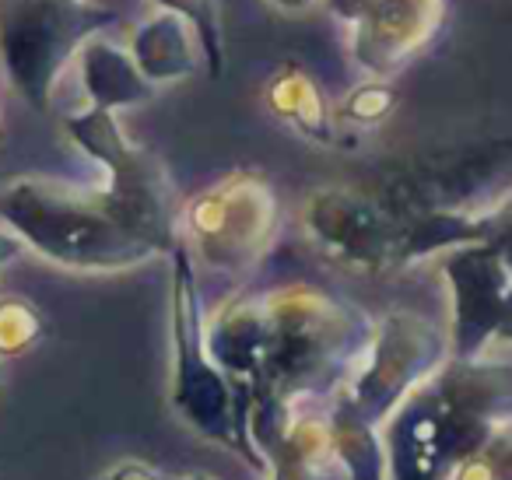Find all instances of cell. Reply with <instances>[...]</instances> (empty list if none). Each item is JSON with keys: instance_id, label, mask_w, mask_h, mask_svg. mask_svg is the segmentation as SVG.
Listing matches in <instances>:
<instances>
[{"instance_id": "obj_1", "label": "cell", "mask_w": 512, "mask_h": 480, "mask_svg": "<svg viewBox=\"0 0 512 480\" xmlns=\"http://www.w3.org/2000/svg\"><path fill=\"white\" fill-rule=\"evenodd\" d=\"M271 340L249 393L285 403L330 400L362 358L376 319L313 284H285L264 295Z\"/></svg>"}, {"instance_id": "obj_2", "label": "cell", "mask_w": 512, "mask_h": 480, "mask_svg": "<svg viewBox=\"0 0 512 480\" xmlns=\"http://www.w3.org/2000/svg\"><path fill=\"white\" fill-rule=\"evenodd\" d=\"M0 225L46 263L74 274H120L158 256L106 211L99 190L53 176L4 179Z\"/></svg>"}, {"instance_id": "obj_3", "label": "cell", "mask_w": 512, "mask_h": 480, "mask_svg": "<svg viewBox=\"0 0 512 480\" xmlns=\"http://www.w3.org/2000/svg\"><path fill=\"white\" fill-rule=\"evenodd\" d=\"M169 337H172V389L169 403L176 417L207 442L239 452L253 470H264L246 431L249 389L235 382L207 351L204 298H200L197 267L186 242L179 239L169 253Z\"/></svg>"}, {"instance_id": "obj_4", "label": "cell", "mask_w": 512, "mask_h": 480, "mask_svg": "<svg viewBox=\"0 0 512 480\" xmlns=\"http://www.w3.org/2000/svg\"><path fill=\"white\" fill-rule=\"evenodd\" d=\"M64 134L81 155L106 172V186H99L106 211L144 246H151L158 256H169L172 246L183 239L179 235L183 197L162 158L144 144L130 141L109 109L85 106L78 113H67Z\"/></svg>"}, {"instance_id": "obj_5", "label": "cell", "mask_w": 512, "mask_h": 480, "mask_svg": "<svg viewBox=\"0 0 512 480\" xmlns=\"http://www.w3.org/2000/svg\"><path fill=\"white\" fill-rule=\"evenodd\" d=\"M116 22V11L92 0H0V71L18 99L43 113L81 43Z\"/></svg>"}, {"instance_id": "obj_6", "label": "cell", "mask_w": 512, "mask_h": 480, "mask_svg": "<svg viewBox=\"0 0 512 480\" xmlns=\"http://www.w3.org/2000/svg\"><path fill=\"white\" fill-rule=\"evenodd\" d=\"M278 218L281 207L271 179L256 169H239L183 200L179 235L214 274L239 277L267 256Z\"/></svg>"}, {"instance_id": "obj_7", "label": "cell", "mask_w": 512, "mask_h": 480, "mask_svg": "<svg viewBox=\"0 0 512 480\" xmlns=\"http://www.w3.org/2000/svg\"><path fill=\"white\" fill-rule=\"evenodd\" d=\"M449 358V333L435 319L411 309H393L372 323L362 358L334 396L355 414L383 428V421Z\"/></svg>"}, {"instance_id": "obj_8", "label": "cell", "mask_w": 512, "mask_h": 480, "mask_svg": "<svg viewBox=\"0 0 512 480\" xmlns=\"http://www.w3.org/2000/svg\"><path fill=\"white\" fill-rule=\"evenodd\" d=\"M302 232L323 260L351 274L404 270V221L355 186H320L302 200Z\"/></svg>"}, {"instance_id": "obj_9", "label": "cell", "mask_w": 512, "mask_h": 480, "mask_svg": "<svg viewBox=\"0 0 512 480\" xmlns=\"http://www.w3.org/2000/svg\"><path fill=\"white\" fill-rule=\"evenodd\" d=\"M491 438L495 431L460 414L428 379L383 421L390 480H449Z\"/></svg>"}, {"instance_id": "obj_10", "label": "cell", "mask_w": 512, "mask_h": 480, "mask_svg": "<svg viewBox=\"0 0 512 480\" xmlns=\"http://www.w3.org/2000/svg\"><path fill=\"white\" fill-rule=\"evenodd\" d=\"M509 165L512 141H477L428 151L390 165L376 197L397 218L421 211H477V197L488 193Z\"/></svg>"}, {"instance_id": "obj_11", "label": "cell", "mask_w": 512, "mask_h": 480, "mask_svg": "<svg viewBox=\"0 0 512 480\" xmlns=\"http://www.w3.org/2000/svg\"><path fill=\"white\" fill-rule=\"evenodd\" d=\"M439 274L449 298V354L491 351L498 344L512 347V270L488 242L456 246L439 256Z\"/></svg>"}, {"instance_id": "obj_12", "label": "cell", "mask_w": 512, "mask_h": 480, "mask_svg": "<svg viewBox=\"0 0 512 480\" xmlns=\"http://www.w3.org/2000/svg\"><path fill=\"white\" fill-rule=\"evenodd\" d=\"M348 29V57L362 78H397L439 39L449 0H323Z\"/></svg>"}, {"instance_id": "obj_13", "label": "cell", "mask_w": 512, "mask_h": 480, "mask_svg": "<svg viewBox=\"0 0 512 480\" xmlns=\"http://www.w3.org/2000/svg\"><path fill=\"white\" fill-rule=\"evenodd\" d=\"M211 358L242 386H253L267 358L271 319H267L264 295H235L207 316L204 323Z\"/></svg>"}, {"instance_id": "obj_14", "label": "cell", "mask_w": 512, "mask_h": 480, "mask_svg": "<svg viewBox=\"0 0 512 480\" xmlns=\"http://www.w3.org/2000/svg\"><path fill=\"white\" fill-rule=\"evenodd\" d=\"M74 71H78L81 92H85L88 106L109 109V113L144 106V102H151L158 92V88L137 71L127 46L113 43L106 32H95L92 39L81 43L78 57H74Z\"/></svg>"}, {"instance_id": "obj_15", "label": "cell", "mask_w": 512, "mask_h": 480, "mask_svg": "<svg viewBox=\"0 0 512 480\" xmlns=\"http://www.w3.org/2000/svg\"><path fill=\"white\" fill-rule=\"evenodd\" d=\"M127 50L134 57L137 71L155 88L172 85V81H186L190 74H197L204 67L197 32L176 11H155L141 25H134Z\"/></svg>"}, {"instance_id": "obj_16", "label": "cell", "mask_w": 512, "mask_h": 480, "mask_svg": "<svg viewBox=\"0 0 512 480\" xmlns=\"http://www.w3.org/2000/svg\"><path fill=\"white\" fill-rule=\"evenodd\" d=\"M264 106L285 123L292 134H299L302 141L330 148L337 144V123H334V106L323 95L320 81L306 71L302 64L288 60L278 71L267 78L264 85Z\"/></svg>"}, {"instance_id": "obj_17", "label": "cell", "mask_w": 512, "mask_h": 480, "mask_svg": "<svg viewBox=\"0 0 512 480\" xmlns=\"http://www.w3.org/2000/svg\"><path fill=\"white\" fill-rule=\"evenodd\" d=\"M327 424H330V456L344 470V477L390 480L383 428H376L362 414H355L341 396H330L327 400Z\"/></svg>"}, {"instance_id": "obj_18", "label": "cell", "mask_w": 512, "mask_h": 480, "mask_svg": "<svg viewBox=\"0 0 512 480\" xmlns=\"http://www.w3.org/2000/svg\"><path fill=\"white\" fill-rule=\"evenodd\" d=\"M400 102V88L393 78H362L341 102L334 106L337 130H372L393 116Z\"/></svg>"}, {"instance_id": "obj_19", "label": "cell", "mask_w": 512, "mask_h": 480, "mask_svg": "<svg viewBox=\"0 0 512 480\" xmlns=\"http://www.w3.org/2000/svg\"><path fill=\"white\" fill-rule=\"evenodd\" d=\"M50 333L43 309L22 295H0V358L29 354Z\"/></svg>"}, {"instance_id": "obj_20", "label": "cell", "mask_w": 512, "mask_h": 480, "mask_svg": "<svg viewBox=\"0 0 512 480\" xmlns=\"http://www.w3.org/2000/svg\"><path fill=\"white\" fill-rule=\"evenodd\" d=\"M449 480H512V428L498 431L477 456L463 459Z\"/></svg>"}, {"instance_id": "obj_21", "label": "cell", "mask_w": 512, "mask_h": 480, "mask_svg": "<svg viewBox=\"0 0 512 480\" xmlns=\"http://www.w3.org/2000/svg\"><path fill=\"white\" fill-rule=\"evenodd\" d=\"M481 228H484V239L502 263L512 270V190H502L498 197H491L488 204L481 207Z\"/></svg>"}, {"instance_id": "obj_22", "label": "cell", "mask_w": 512, "mask_h": 480, "mask_svg": "<svg viewBox=\"0 0 512 480\" xmlns=\"http://www.w3.org/2000/svg\"><path fill=\"white\" fill-rule=\"evenodd\" d=\"M169 473L158 470V466L144 463V459H120L106 473H99L95 480H165Z\"/></svg>"}, {"instance_id": "obj_23", "label": "cell", "mask_w": 512, "mask_h": 480, "mask_svg": "<svg viewBox=\"0 0 512 480\" xmlns=\"http://www.w3.org/2000/svg\"><path fill=\"white\" fill-rule=\"evenodd\" d=\"M25 253V246H22V239H18L15 232H8V228L0 225V270L8 267V263H15L18 256Z\"/></svg>"}, {"instance_id": "obj_24", "label": "cell", "mask_w": 512, "mask_h": 480, "mask_svg": "<svg viewBox=\"0 0 512 480\" xmlns=\"http://www.w3.org/2000/svg\"><path fill=\"white\" fill-rule=\"evenodd\" d=\"M271 8H278L281 15H306V11H313L316 4H323V0H267Z\"/></svg>"}, {"instance_id": "obj_25", "label": "cell", "mask_w": 512, "mask_h": 480, "mask_svg": "<svg viewBox=\"0 0 512 480\" xmlns=\"http://www.w3.org/2000/svg\"><path fill=\"white\" fill-rule=\"evenodd\" d=\"M165 480H218V477H214V473H200V470H193V473H179V477H176V473H169V477H165Z\"/></svg>"}, {"instance_id": "obj_26", "label": "cell", "mask_w": 512, "mask_h": 480, "mask_svg": "<svg viewBox=\"0 0 512 480\" xmlns=\"http://www.w3.org/2000/svg\"><path fill=\"white\" fill-rule=\"evenodd\" d=\"M0 389H4V358H0Z\"/></svg>"}, {"instance_id": "obj_27", "label": "cell", "mask_w": 512, "mask_h": 480, "mask_svg": "<svg viewBox=\"0 0 512 480\" xmlns=\"http://www.w3.org/2000/svg\"><path fill=\"white\" fill-rule=\"evenodd\" d=\"M0 130H4V113H0Z\"/></svg>"}]
</instances>
